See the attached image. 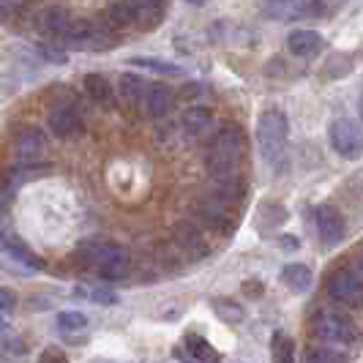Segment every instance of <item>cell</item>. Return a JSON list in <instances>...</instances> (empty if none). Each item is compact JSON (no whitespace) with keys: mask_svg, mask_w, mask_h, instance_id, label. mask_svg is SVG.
I'll return each mask as SVG.
<instances>
[{"mask_svg":"<svg viewBox=\"0 0 363 363\" xmlns=\"http://www.w3.org/2000/svg\"><path fill=\"white\" fill-rule=\"evenodd\" d=\"M79 262L85 268L96 271L107 281L126 279L131 271V257L126 249L115 246V243H101V240H88L79 246Z\"/></svg>","mask_w":363,"mask_h":363,"instance_id":"6da1fadb","label":"cell"},{"mask_svg":"<svg viewBox=\"0 0 363 363\" xmlns=\"http://www.w3.org/2000/svg\"><path fill=\"white\" fill-rule=\"evenodd\" d=\"M243 150H246V143H243V131L238 126H224L221 131H216L211 153H208L211 175L213 178L235 175L238 167H240V159H243Z\"/></svg>","mask_w":363,"mask_h":363,"instance_id":"7a4b0ae2","label":"cell"},{"mask_svg":"<svg viewBox=\"0 0 363 363\" xmlns=\"http://www.w3.org/2000/svg\"><path fill=\"white\" fill-rule=\"evenodd\" d=\"M287 118L284 112L279 109H268L259 115V123H257V147H259V156L268 164H276L284 156V147H287Z\"/></svg>","mask_w":363,"mask_h":363,"instance_id":"3957f363","label":"cell"},{"mask_svg":"<svg viewBox=\"0 0 363 363\" xmlns=\"http://www.w3.org/2000/svg\"><path fill=\"white\" fill-rule=\"evenodd\" d=\"M235 200H227L216 191L205 194L194 211L205 227H213V230H235Z\"/></svg>","mask_w":363,"mask_h":363,"instance_id":"277c9868","label":"cell"},{"mask_svg":"<svg viewBox=\"0 0 363 363\" xmlns=\"http://www.w3.org/2000/svg\"><path fill=\"white\" fill-rule=\"evenodd\" d=\"M317 336L323 342H330V345H352L358 339V328L355 323L347 317L345 311L339 309H325L320 317H317Z\"/></svg>","mask_w":363,"mask_h":363,"instance_id":"5b68a950","label":"cell"},{"mask_svg":"<svg viewBox=\"0 0 363 363\" xmlns=\"http://www.w3.org/2000/svg\"><path fill=\"white\" fill-rule=\"evenodd\" d=\"M330 145L342 159H361L363 156V128L350 121V118H339L330 123Z\"/></svg>","mask_w":363,"mask_h":363,"instance_id":"8992f818","label":"cell"},{"mask_svg":"<svg viewBox=\"0 0 363 363\" xmlns=\"http://www.w3.org/2000/svg\"><path fill=\"white\" fill-rule=\"evenodd\" d=\"M328 292L333 301L350 309H363V281L352 271H336L328 279Z\"/></svg>","mask_w":363,"mask_h":363,"instance_id":"52a82bcc","label":"cell"},{"mask_svg":"<svg viewBox=\"0 0 363 363\" xmlns=\"http://www.w3.org/2000/svg\"><path fill=\"white\" fill-rule=\"evenodd\" d=\"M14 150H17L19 164H25V167L41 162V159H44V153H47V137H44V131L36 128V126L19 128Z\"/></svg>","mask_w":363,"mask_h":363,"instance_id":"ba28073f","label":"cell"},{"mask_svg":"<svg viewBox=\"0 0 363 363\" xmlns=\"http://www.w3.org/2000/svg\"><path fill=\"white\" fill-rule=\"evenodd\" d=\"M172 240H175V246H178L189 259H200V257L208 255L205 235H202V230L194 221H178V224L172 227Z\"/></svg>","mask_w":363,"mask_h":363,"instance_id":"9c48e42d","label":"cell"},{"mask_svg":"<svg viewBox=\"0 0 363 363\" xmlns=\"http://www.w3.org/2000/svg\"><path fill=\"white\" fill-rule=\"evenodd\" d=\"M317 235L325 246H336L345 238V218L336 208L320 205V211H317Z\"/></svg>","mask_w":363,"mask_h":363,"instance_id":"30bf717a","label":"cell"},{"mask_svg":"<svg viewBox=\"0 0 363 363\" xmlns=\"http://www.w3.org/2000/svg\"><path fill=\"white\" fill-rule=\"evenodd\" d=\"M47 123H50V131H52L55 137H72V134H77V131L82 128L79 112H77V107L69 104V101H63V104L52 107L50 118H47Z\"/></svg>","mask_w":363,"mask_h":363,"instance_id":"8fae6325","label":"cell"},{"mask_svg":"<svg viewBox=\"0 0 363 363\" xmlns=\"http://www.w3.org/2000/svg\"><path fill=\"white\" fill-rule=\"evenodd\" d=\"M72 25V19L66 14V9H60V6H50V9H44L36 19V28L44 33V36H52V38H63L66 33V28Z\"/></svg>","mask_w":363,"mask_h":363,"instance_id":"7c38bea8","label":"cell"},{"mask_svg":"<svg viewBox=\"0 0 363 363\" xmlns=\"http://www.w3.org/2000/svg\"><path fill=\"white\" fill-rule=\"evenodd\" d=\"M183 352H186V361L191 363H221L216 347H211V342L197 336V333H189L183 339Z\"/></svg>","mask_w":363,"mask_h":363,"instance_id":"4fadbf2b","label":"cell"},{"mask_svg":"<svg viewBox=\"0 0 363 363\" xmlns=\"http://www.w3.org/2000/svg\"><path fill=\"white\" fill-rule=\"evenodd\" d=\"M323 36L314 33V30H292L287 38V47L295 57H314V55L323 50Z\"/></svg>","mask_w":363,"mask_h":363,"instance_id":"5bb4252c","label":"cell"},{"mask_svg":"<svg viewBox=\"0 0 363 363\" xmlns=\"http://www.w3.org/2000/svg\"><path fill=\"white\" fill-rule=\"evenodd\" d=\"M145 109L150 118H156V121H164V118H169V112L175 109V96L167 91V88H147L145 93Z\"/></svg>","mask_w":363,"mask_h":363,"instance_id":"9a60e30c","label":"cell"},{"mask_svg":"<svg viewBox=\"0 0 363 363\" xmlns=\"http://www.w3.org/2000/svg\"><path fill=\"white\" fill-rule=\"evenodd\" d=\"M213 126V112L208 107H189L183 115V128L191 137H202L208 128Z\"/></svg>","mask_w":363,"mask_h":363,"instance_id":"2e32d148","label":"cell"},{"mask_svg":"<svg viewBox=\"0 0 363 363\" xmlns=\"http://www.w3.org/2000/svg\"><path fill=\"white\" fill-rule=\"evenodd\" d=\"M134 19L143 22L145 28H156L164 17V0H131Z\"/></svg>","mask_w":363,"mask_h":363,"instance_id":"e0dca14e","label":"cell"},{"mask_svg":"<svg viewBox=\"0 0 363 363\" xmlns=\"http://www.w3.org/2000/svg\"><path fill=\"white\" fill-rule=\"evenodd\" d=\"M281 281L292 292H306L311 287V268L309 265H301V262H292V265H287L281 271Z\"/></svg>","mask_w":363,"mask_h":363,"instance_id":"ac0fdd59","label":"cell"},{"mask_svg":"<svg viewBox=\"0 0 363 363\" xmlns=\"http://www.w3.org/2000/svg\"><path fill=\"white\" fill-rule=\"evenodd\" d=\"M298 3L301 0H268L262 14L271 19H281V22H298Z\"/></svg>","mask_w":363,"mask_h":363,"instance_id":"d6986e66","label":"cell"},{"mask_svg":"<svg viewBox=\"0 0 363 363\" xmlns=\"http://www.w3.org/2000/svg\"><path fill=\"white\" fill-rule=\"evenodd\" d=\"M211 306H213V311L218 314V320H224V323H230V325L243 323V306H240L238 301H233V298H213Z\"/></svg>","mask_w":363,"mask_h":363,"instance_id":"ffe728a7","label":"cell"},{"mask_svg":"<svg viewBox=\"0 0 363 363\" xmlns=\"http://www.w3.org/2000/svg\"><path fill=\"white\" fill-rule=\"evenodd\" d=\"M145 88L147 85L137 74H123V77H121V96H123L126 104H140L147 93Z\"/></svg>","mask_w":363,"mask_h":363,"instance_id":"44dd1931","label":"cell"},{"mask_svg":"<svg viewBox=\"0 0 363 363\" xmlns=\"http://www.w3.org/2000/svg\"><path fill=\"white\" fill-rule=\"evenodd\" d=\"M131 66H140L145 72L162 74V77H181L183 69L169 63V60H159V57H131Z\"/></svg>","mask_w":363,"mask_h":363,"instance_id":"7402d4cb","label":"cell"},{"mask_svg":"<svg viewBox=\"0 0 363 363\" xmlns=\"http://www.w3.org/2000/svg\"><path fill=\"white\" fill-rule=\"evenodd\" d=\"M134 19V9H131V0H118L112 3L107 11V25L109 28H128Z\"/></svg>","mask_w":363,"mask_h":363,"instance_id":"603a6c76","label":"cell"},{"mask_svg":"<svg viewBox=\"0 0 363 363\" xmlns=\"http://www.w3.org/2000/svg\"><path fill=\"white\" fill-rule=\"evenodd\" d=\"M85 91H88V96H91L93 101H99V104H107L109 99H112L109 79L101 77V74H88V77H85Z\"/></svg>","mask_w":363,"mask_h":363,"instance_id":"cb8c5ba5","label":"cell"},{"mask_svg":"<svg viewBox=\"0 0 363 363\" xmlns=\"http://www.w3.org/2000/svg\"><path fill=\"white\" fill-rule=\"evenodd\" d=\"M271 355L273 363H295V345L287 333H273Z\"/></svg>","mask_w":363,"mask_h":363,"instance_id":"d4e9b609","label":"cell"},{"mask_svg":"<svg viewBox=\"0 0 363 363\" xmlns=\"http://www.w3.org/2000/svg\"><path fill=\"white\" fill-rule=\"evenodd\" d=\"M284 218H287V211L279 202H262L259 205V224L262 227H279V224H284Z\"/></svg>","mask_w":363,"mask_h":363,"instance_id":"484cf974","label":"cell"},{"mask_svg":"<svg viewBox=\"0 0 363 363\" xmlns=\"http://www.w3.org/2000/svg\"><path fill=\"white\" fill-rule=\"evenodd\" d=\"M85 325H88V317L79 314V311H60V314H57V328L66 330V333L82 330Z\"/></svg>","mask_w":363,"mask_h":363,"instance_id":"4316f807","label":"cell"},{"mask_svg":"<svg viewBox=\"0 0 363 363\" xmlns=\"http://www.w3.org/2000/svg\"><path fill=\"white\" fill-rule=\"evenodd\" d=\"M325 14H328V9L323 0H301V3H298V22H301V19H320V17H325Z\"/></svg>","mask_w":363,"mask_h":363,"instance_id":"83f0119b","label":"cell"},{"mask_svg":"<svg viewBox=\"0 0 363 363\" xmlns=\"http://www.w3.org/2000/svg\"><path fill=\"white\" fill-rule=\"evenodd\" d=\"M77 292H82L85 298H91L93 303H101V306H115L118 303V295L112 290H101V287H82V290H77Z\"/></svg>","mask_w":363,"mask_h":363,"instance_id":"f1b7e54d","label":"cell"},{"mask_svg":"<svg viewBox=\"0 0 363 363\" xmlns=\"http://www.w3.org/2000/svg\"><path fill=\"white\" fill-rule=\"evenodd\" d=\"M350 72H352V57L350 55H333L328 60V74L330 77H347Z\"/></svg>","mask_w":363,"mask_h":363,"instance_id":"f546056e","label":"cell"},{"mask_svg":"<svg viewBox=\"0 0 363 363\" xmlns=\"http://www.w3.org/2000/svg\"><path fill=\"white\" fill-rule=\"evenodd\" d=\"M306 363H347L345 355H339V352H333V350H328V347H314L309 352V358H306Z\"/></svg>","mask_w":363,"mask_h":363,"instance_id":"4dcf8cb0","label":"cell"},{"mask_svg":"<svg viewBox=\"0 0 363 363\" xmlns=\"http://www.w3.org/2000/svg\"><path fill=\"white\" fill-rule=\"evenodd\" d=\"M38 52L50 63H66V57H69V52L63 47H57V44H38Z\"/></svg>","mask_w":363,"mask_h":363,"instance_id":"1f68e13d","label":"cell"},{"mask_svg":"<svg viewBox=\"0 0 363 363\" xmlns=\"http://www.w3.org/2000/svg\"><path fill=\"white\" fill-rule=\"evenodd\" d=\"M14 306H17L14 292L9 290V287H0V317H3V314H11Z\"/></svg>","mask_w":363,"mask_h":363,"instance_id":"d6a6232c","label":"cell"},{"mask_svg":"<svg viewBox=\"0 0 363 363\" xmlns=\"http://www.w3.org/2000/svg\"><path fill=\"white\" fill-rule=\"evenodd\" d=\"M17 11H19V0H0V19L3 22L17 17Z\"/></svg>","mask_w":363,"mask_h":363,"instance_id":"836d02e7","label":"cell"},{"mask_svg":"<svg viewBox=\"0 0 363 363\" xmlns=\"http://www.w3.org/2000/svg\"><path fill=\"white\" fill-rule=\"evenodd\" d=\"M38 363H66V355L60 350H44V355H41Z\"/></svg>","mask_w":363,"mask_h":363,"instance_id":"e575fe53","label":"cell"},{"mask_svg":"<svg viewBox=\"0 0 363 363\" xmlns=\"http://www.w3.org/2000/svg\"><path fill=\"white\" fill-rule=\"evenodd\" d=\"M281 246H284V252H295L301 243H298V238H292V235H284L281 238Z\"/></svg>","mask_w":363,"mask_h":363,"instance_id":"d590c367","label":"cell"},{"mask_svg":"<svg viewBox=\"0 0 363 363\" xmlns=\"http://www.w3.org/2000/svg\"><path fill=\"white\" fill-rule=\"evenodd\" d=\"M189 3H191V6H205L208 0H189Z\"/></svg>","mask_w":363,"mask_h":363,"instance_id":"8d00e7d4","label":"cell"},{"mask_svg":"<svg viewBox=\"0 0 363 363\" xmlns=\"http://www.w3.org/2000/svg\"><path fill=\"white\" fill-rule=\"evenodd\" d=\"M99 363H109V361H99Z\"/></svg>","mask_w":363,"mask_h":363,"instance_id":"74e56055","label":"cell"}]
</instances>
